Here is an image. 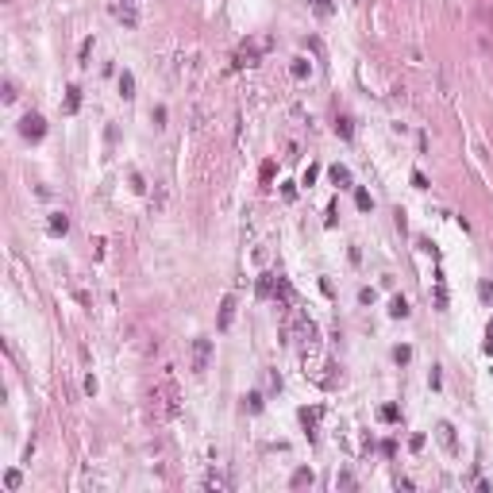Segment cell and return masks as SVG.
Instances as JSON below:
<instances>
[{
  "label": "cell",
  "instance_id": "1",
  "mask_svg": "<svg viewBox=\"0 0 493 493\" xmlns=\"http://www.w3.org/2000/svg\"><path fill=\"white\" fill-rule=\"evenodd\" d=\"M208 362H212V339H193V374H204L208 370Z\"/></svg>",
  "mask_w": 493,
  "mask_h": 493
},
{
  "label": "cell",
  "instance_id": "2",
  "mask_svg": "<svg viewBox=\"0 0 493 493\" xmlns=\"http://www.w3.org/2000/svg\"><path fill=\"white\" fill-rule=\"evenodd\" d=\"M19 135H23V139H43V135H47V119H43L39 112H27V116L19 119Z\"/></svg>",
  "mask_w": 493,
  "mask_h": 493
},
{
  "label": "cell",
  "instance_id": "3",
  "mask_svg": "<svg viewBox=\"0 0 493 493\" xmlns=\"http://www.w3.org/2000/svg\"><path fill=\"white\" fill-rule=\"evenodd\" d=\"M116 19H123L127 27H135V23H139V12H135V4H131V0L116 4Z\"/></svg>",
  "mask_w": 493,
  "mask_h": 493
},
{
  "label": "cell",
  "instance_id": "4",
  "mask_svg": "<svg viewBox=\"0 0 493 493\" xmlns=\"http://www.w3.org/2000/svg\"><path fill=\"white\" fill-rule=\"evenodd\" d=\"M231 316H235V297H223V308H220V331L231 328Z\"/></svg>",
  "mask_w": 493,
  "mask_h": 493
},
{
  "label": "cell",
  "instance_id": "5",
  "mask_svg": "<svg viewBox=\"0 0 493 493\" xmlns=\"http://www.w3.org/2000/svg\"><path fill=\"white\" fill-rule=\"evenodd\" d=\"M408 312H412V308H408V301H405V297H393V301H389V316H397V320H405Z\"/></svg>",
  "mask_w": 493,
  "mask_h": 493
},
{
  "label": "cell",
  "instance_id": "6",
  "mask_svg": "<svg viewBox=\"0 0 493 493\" xmlns=\"http://www.w3.org/2000/svg\"><path fill=\"white\" fill-rule=\"evenodd\" d=\"M331 181H335L339 189H347V185H351V170H347V166H331Z\"/></svg>",
  "mask_w": 493,
  "mask_h": 493
},
{
  "label": "cell",
  "instance_id": "7",
  "mask_svg": "<svg viewBox=\"0 0 493 493\" xmlns=\"http://www.w3.org/2000/svg\"><path fill=\"white\" fill-rule=\"evenodd\" d=\"M77 108H81V89L69 85V89H66V112H77Z\"/></svg>",
  "mask_w": 493,
  "mask_h": 493
},
{
  "label": "cell",
  "instance_id": "8",
  "mask_svg": "<svg viewBox=\"0 0 493 493\" xmlns=\"http://www.w3.org/2000/svg\"><path fill=\"white\" fill-rule=\"evenodd\" d=\"M51 231H54V235H66V231H69V220L62 216V212H54V216H51Z\"/></svg>",
  "mask_w": 493,
  "mask_h": 493
},
{
  "label": "cell",
  "instance_id": "9",
  "mask_svg": "<svg viewBox=\"0 0 493 493\" xmlns=\"http://www.w3.org/2000/svg\"><path fill=\"white\" fill-rule=\"evenodd\" d=\"M119 93L123 97H135V77L131 73H119Z\"/></svg>",
  "mask_w": 493,
  "mask_h": 493
},
{
  "label": "cell",
  "instance_id": "10",
  "mask_svg": "<svg viewBox=\"0 0 493 493\" xmlns=\"http://www.w3.org/2000/svg\"><path fill=\"white\" fill-rule=\"evenodd\" d=\"M351 131H355V127H351V119H347V116H339V119H335V135H339V139H351Z\"/></svg>",
  "mask_w": 493,
  "mask_h": 493
},
{
  "label": "cell",
  "instance_id": "11",
  "mask_svg": "<svg viewBox=\"0 0 493 493\" xmlns=\"http://www.w3.org/2000/svg\"><path fill=\"white\" fill-rule=\"evenodd\" d=\"M439 439H443L447 451H455V432H451V424H439Z\"/></svg>",
  "mask_w": 493,
  "mask_h": 493
},
{
  "label": "cell",
  "instance_id": "12",
  "mask_svg": "<svg viewBox=\"0 0 493 493\" xmlns=\"http://www.w3.org/2000/svg\"><path fill=\"white\" fill-rule=\"evenodd\" d=\"M355 204H358L362 212H370V208H374V201H370V193H366V189H358V193H355Z\"/></svg>",
  "mask_w": 493,
  "mask_h": 493
},
{
  "label": "cell",
  "instance_id": "13",
  "mask_svg": "<svg viewBox=\"0 0 493 493\" xmlns=\"http://www.w3.org/2000/svg\"><path fill=\"white\" fill-rule=\"evenodd\" d=\"M301 486H312V470H297L293 474V490H301Z\"/></svg>",
  "mask_w": 493,
  "mask_h": 493
},
{
  "label": "cell",
  "instance_id": "14",
  "mask_svg": "<svg viewBox=\"0 0 493 493\" xmlns=\"http://www.w3.org/2000/svg\"><path fill=\"white\" fill-rule=\"evenodd\" d=\"M308 69H312V66H308L305 58H293V77H308Z\"/></svg>",
  "mask_w": 493,
  "mask_h": 493
},
{
  "label": "cell",
  "instance_id": "15",
  "mask_svg": "<svg viewBox=\"0 0 493 493\" xmlns=\"http://www.w3.org/2000/svg\"><path fill=\"white\" fill-rule=\"evenodd\" d=\"M243 408H247V412H262V397H258V393H251V397L243 401Z\"/></svg>",
  "mask_w": 493,
  "mask_h": 493
},
{
  "label": "cell",
  "instance_id": "16",
  "mask_svg": "<svg viewBox=\"0 0 493 493\" xmlns=\"http://www.w3.org/2000/svg\"><path fill=\"white\" fill-rule=\"evenodd\" d=\"M397 416H401V408H397V405H385V408H382V420H389V424H393Z\"/></svg>",
  "mask_w": 493,
  "mask_h": 493
},
{
  "label": "cell",
  "instance_id": "17",
  "mask_svg": "<svg viewBox=\"0 0 493 493\" xmlns=\"http://www.w3.org/2000/svg\"><path fill=\"white\" fill-rule=\"evenodd\" d=\"M478 297H482V301H493V281H482V285H478Z\"/></svg>",
  "mask_w": 493,
  "mask_h": 493
},
{
  "label": "cell",
  "instance_id": "18",
  "mask_svg": "<svg viewBox=\"0 0 493 493\" xmlns=\"http://www.w3.org/2000/svg\"><path fill=\"white\" fill-rule=\"evenodd\" d=\"M258 293L270 297V293H274V277H262V281H258Z\"/></svg>",
  "mask_w": 493,
  "mask_h": 493
},
{
  "label": "cell",
  "instance_id": "19",
  "mask_svg": "<svg viewBox=\"0 0 493 493\" xmlns=\"http://www.w3.org/2000/svg\"><path fill=\"white\" fill-rule=\"evenodd\" d=\"M89 54H93V39L81 43V66H89Z\"/></svg>",
  "mask_w": 493,
  "mask_h": 493
},
{
  "label": "cell",
  "instance_id": "20",
  "mask_svg": "<svg viewBox=\"0 0 493 493\" xmlns=\"http://www.w3.org/2000/svg\"><path fill=\"white\" fill-rule=\"evenodd\" d=\"M393 358H397V362H408V358H412V351H408V347H397V351H393Z\"/></svg>",
  "mask_w": 493,
  "mask_h": 493
},
{
  "label": "cell",
  "instance_id": "21",
  "mask_svg": "<svg viewBox=\"0 0 493 493\" xmlns=\"http://www.w3.org/2000/svg\"><path fill=\"white\" fill-rule=\"evenodd\" d=\"M412 185H416V189H428V177H424V173L416 170V173H412Z\"/></svg>",
  "mask_w": 493,
  "mask_h": 493
},
{
  "label": "cell",
  "instance_id": "22",
  "mask_svg": "<svg viewBox=\"0 0 493 493\" xmlns=\"http://www.w3.org/2000/svg\"><path fill=\"white\" fill-rule=\"evenodd\" d=\"M4 482H8V490H16V486H19V470H8V478H4Z\"/></svg>",
  "mask_w": 493,
  "mask_h": 493
},
{
  "label": "cell",
  "instance_id": "23",
  "mask_svg": "<svg viewBox=\"0 0 493 493\" xmlns=\"http://www.w3.org/2000/svg\"><path fill=\"white\" fill-rule=\"evenodd\" d=\"M312 4H316V8H320V12H328V0H312Z\"/></svg>",
  "mask_w": 493,
  "mask_h": 493
}]
</instances>
